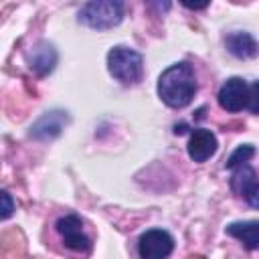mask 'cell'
Returning <instances> with one entry per match:
<instances>
[{
  "instance_id": "obj_1",
  "label": "cell",
  "mask_w": 259,
  "mask_h": 259,
  "mask_svg": "<svg viewBox=\"0 0 259 259\" xmlns=\"http://www.w3.org/2000/svg\"><path fill=\"white\" fill-rule=\"evenodd\" d=\"M196 93V75L192 65L188 63H176L170 65L158 79V95L160 99L174 107H186Z\"/></svg>"
},
{
  "instance_id": "obj_2",
  "label": "cell",
  "mask_w": 259,
  "mask_h": 259,
  "mask_svg": "<svg viewBox=\"0 0 259 259\" xmlns=\"http://www.w3.org/2000/svg\"><path fill=\"white\" fill-rule=\"evenodd\" d=\"M123 18V4L117 0H93L79 10V22L89 28H113Z\"/></svg>"
},
{
  "instance_id": "obj_3",
  "label": "cell",
  "mask_w": 259,
  "mask_h": 259,
  "mask_svg": "<svg viewBox=\"0 0 259 259\" xmlns=\"http://www.w3.org/2000/svg\"><path fill=\"white\" fill-rule=\"evenodd\" d=\"M107 69L109 73L130 85V83H136L142 79V73H144V59L138 51L134 49H127V47H113L109 53H107Z\"/></svg>"
},
{
  "instance_id": "obj_4",
  "label": "cell",
  "mask_w": 259,
  "mask_h": 259,
  "mask_svg": "<svg viewBox=\"0 0 259 259\" xmlns=\"http://www.w3.org/2000/svg\"><path fill=\"white\" fill-rule=\"evenodd\" d=\"M174 249V239L164 229H150L138 241V253L142 259H166Z\"/></svg>"
},
{
  "instance_id": "obj_5",
  "label": "cell",
  "mask_w": 259,
  "mask_h": 259,
  "mask_svg": "<svg viewBox=\"0 0 259 259\" xmlns=\"http://www.w3.org/2000/svg\"><path fill=\"white\" fill-rule=\"evenodd\" d=\"M57 231L63 239V243L73 249V251H79V253H89L91 249V241L89 237L85 235L83 231V221L77 217V214H65L57 221Z\"/></svg>"
},
{
  "instance_id": "obj_6",
  "label": "cell",
  "mask_w": 259,
  "mask_h": 259,
  "mask_svg": "<svg viewBox=\"0 0 259 259\" xmlns=\"http://www.w3.org/2000/svg\"><path fill=\"white\" fill-rule=\"evenodd\" d=\"M249 101V85L241 77H231L219 89V105L225 111H241Z\"/></svg>"
},
{
  "instance_id": "obj_7",
  "label": "cell",
  "mask_w": 259,
  "mask_h": 259,
  "mask_svg": "<svg viewBox=\"0 0 259 259\" xmlns=\"http://www.w3.org/2000/svg\"><path fill=\"white\" fill-rule=\"evenodd\" d=\"M217 152V136L210 130L196 127L188 140V156L194 162H206Z\"/></svg>"
},
{
  "instance_id": "obj_8",
  "label": "cell",
  "mask_w": 259,
  "mask_h": 259,
  "mask_svg": "<svg viewBox=\"0 0 259 259\" xmlns=\"http://www.w3.org/2000/svg\"><path fill=\"white\" fill-rule=\"evenodd\" d=\"M67 121H69V117L65 111H49L30 127V136L36 140H51L61 134V130L67 125Z\"/></svg>"
},
{
  "instance_id": "obj_9",
  "label": "cell",
  "mask_w": 259,
  "mask_h": 259,
  "mask_svg": "<svg viewBox=\"0 0 259 259\" xmlns=\"http://www.w3.org/2000/svg\"><path fill=\"white\" fill-rule=\"evenodd\" d=\"M227 49L231 55H235L237 59H253L257 53H259V45L257 40L249 34V32H241V30H235L227 36Z\"/></svg>"
},
{
  "instance_id": "obj_10",
  "label": "cell",
  "mask_w": 259,
  "mask_h": 259,
  "mask_svg": "<svg viewBox=\"0 0 259 259\" xmlns=\"http://www.w3.org/2000/svg\"><path fill=\"white\" fill-rule=\"evenodd\" d=\"M28 65L34 73L38 75H47L55 69L57 65V51L49 45V42H40L32 49V53L28 55Z\"/></svg>"
},
{
  "instance_id": "obj_11",
  "label": "cell",
  "mask_w": 259,
  "mask_h": 259,
  "mask_svg": "<svg viewBox=\"0 0 259 259\" xmlns=\"http://www.w3.org/2000/svg\"><path fill=\"white\" fill-rule=\"evenodd\" d=\"M227 233L239 239L247 249L259 247V221H245V223H231Z\"/></svg>"
},
{
  "instance_id": "obj_12",
  "label": "cell",
  "mask_w": 259,
  "mask_h": 259,
  "mask_svg": "<svg viewBox=\"0 0 259 259\" xmlns=\"http://www.w3.org/2000/svg\"><path fill=\"white\" fill-rule=\"evenodd\" d=\"M257 176H255V170L251 168V166H247V164H243V166H239V168H235V172H233V178H231V188L241 196V192L255 180Z\"/></svg>"
},
{
  "instance_id": "obj_13",
  "label": "cell",
  "mask_w": 259,
  "mask_h": 259,
  "mask_svg": "<svg viewBox=\"0 0 259 259\" xmlns=\"http://www.w3.org/2000/svg\"><path fill=\"white\" fill-rule=\"evenodd\" d=\"M253 154H255V148H253L251 144H243V146H239V148L229 156V160H227L225 166L231 168V170H235V168L247 164V162L253 158Z\"/></svg>"
},
{
  "instance_id": "obj_14",
  "label": "cell",
  "mask_w": 259,
  "mask_h": 259,
  "mask_svg": "<svg viewBox=\"0 0 259 259\" xmlns=\"http://www.w3.org/2000/svg\"><path fill=\"white\" fill-rule=\"evenodd\" d=\"M241 196H243L253 208H259V180L255 178V180L241 192Z\"/></svg>"
},
{
  "instance_id": "obj_15",
  "label": "cell",
  "mask_w": 259,
  "mask_h": 259,
  "mask_svg": "<svg viewBox=\"0 0 259 259\" xmlns=\"http://www.w3.org/2000/svg\"><path fill=\"white\" fill-rule=\"evenodd\" d=\"M247 109L253 113H259V81L249 85V101H247Z\"/></svg>"
},
{
  "instance_id": "obj_16",
  "label": "cell",
  "mask_w": 259,
  "mask_h": 259,
  "mask_svg": "<svg viewBox=\"0 0 259 259\" xmlns=\"http://www.w3.org/2000/svg\"><path fill=\"white\" fill-rule=\"evenodd\" d=\"M14 210V204H12V198L8 192H2V219H8Z\"/></svg>"
},
{
  "instance_id": "obj_17",
  "label": "cell",
  "mask_w": 259,
  "mask_h": 259,
  "mask_svg": "<svg viewBox=\"0 0 259 259\" xmlns=\"http://www.w3.org/2000/svg\"><path fill=\"white\" fill-rule=\"evenodd\" d=\"M184 6H188V8H206L208 2H202V4H190V2H184Z\"/></svg>"
},
{
  "instance_id": "obj_18",
  "label": "cell",
  "mask_w": 259,
  "mask_h": 259,
  "mask_svg": "<svg viewBox=\"0 0 259 259\" xmlns=\"http://www.w3.org/2000/svg\"><path fill=\"white\" fill-rule=\"evenodd\" d=\"M188 259H206V257H202V255H190Z\"/></svg>"
}]
</instances>
